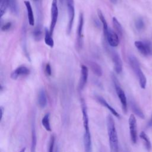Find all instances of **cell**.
Returning a JSON list of instances; mask_svg holds the SVG:
<instances>
[{"label":"cell","instance_id":"cell-11","mask_svg":"<svg viewBox=\"0 0 152 152\" xmlns=\"http://www.w3.org/2000/svg\"><path fill=\"white\" fill-rule=\"evenodd\" d=\"M88 75V68L84 65H81V77L79 81L78 88L80 90H82L84 86H86Z\"/></svg>","mask_w":152,"mask_h":152},{"label":"cell","instance_id":"cell-21","mask_svg":"<svg viewBox=\"0 0 152 152\" xmlns=\"http://www.w3.org/2000/svg\"><path fill=\"white\" fill-rule=\"evenodd\" d=\"M8 8H10L11 12L17 15L19 12V8L17 0H7Z\"/></svg>","mask_w":152,"mask_h":152},{"label":"cell","instance_id":"cell-24","mask_svg":"<svg viewBox=\"0 0 152 152\" xmlns=\"http://www.w3.org/2000/svg\"><path fill=\"white\" fill-rule=\"evenodd\" d=\"M21 42H22V46H23V49L26 54V56L29 58L28 54L27 53V46H26V26L24 25L23 26V29H22V36H21Z\"/></svg>","mask_w":152,"mask_h":152},{"label":"cell","instance_id":"cell-36","mask_svg":"<svg viewBox=\"0 0 152 152\" xmlns=\"http://www.w3.org/2000/svg\"><path fill=\"white\" fill-rule=\"evenodd\" d=\"M26 150V147H24V148H23L20 151V152H25Z\"/></svg>","mask_w":152,"mask_h":152},{"label":"cell","instance_id":"cell-14","mask_svg":"<svg viewBox=\"0 0 152 152\" xmlns=\"http://www.w3.org/2000/svg\"><path fill=\"white\" fill-rule=\"evenodd\" d=\"M84 25V16L83 13H80L78 18V23L77 27V43L79 46H81L82 43V37H83V30Z\"/></svg>","mask_w":152,"mask_h":152},{"label":"cell","instance_id":"cell-30","mask_svg":"<svg viewBox=\"0 0 152 152\" xmlns=\"http://www.w3.org/2000/svg\"><path fill=\"white\" fill-rule=\"evenodd\" d=\"M55 137L54 135H52L50 138L49 144V148H48V152H53V148H54V145H55Z\"/></svg>","mask_w":152,"mask_h":152},{"label":"cell","instance_id":"cell-3","mask_svg":"<svg viewBox=\"0 0 152 152\" xmlns=\"http://www.w3.org/2000/svg\"><path fill=\"white\" fill-rule=\"evenodd\" d=\"M128 61L132 69L138 80L140 87L142 89L145 88L147 85V79L141 69L138 59L134 55H129L128 56Z\"/></svg>","mask_w":152,"mask_h":152},{"label":"cell","instance_id":"cell-15","mask_svg":"<svg viewBox=\"0 0 152 152\" xmlns=\"http://www.w3.org/2000/svg\"><path fill=\"white\" fill-rule=\"evenodd\" d=\"M24 4L26 5V10H27V14L28 23L30 26H33L34 25V14H33L31 5L28 1H25Z\"/></svg>","mask_w":152,"mask_h":152},{"label":"cell","instance_id":"cell-25","mask_svg":"<svg viewBox=\"0 0 152 152\" xmlns=\"http://www.w3.org/2000/svg\"><path fill=\"white\" fill-rule=\"evenodd\" d=\"M42 124L45 129L48 131H51V126L50 124V114L46 113L42 119Z\"/></svg>","mask_w":152,"mask_h":152},{"label":"cell","instance_id":"cell-26","mask_svg":"<svg viewBox=\"0 0 152 152\" xmlns=\"http://www.w3.org/2000/svg\"><path fill=\"white\" fill-rule=\"evenodd\" d=\"M112 23H113V27L115 28V30L117 32V34L120 36H122V34H123V29H122V27L121 24V23L118 21V20H117V18L115 17H113L112 18Z\"/></svg>","mask_w":152,"mask_h":152},{"label":"cell","instance_id":"cell-4","mask_svg":"<svg viewBox=\"0 0 152 152\" xmlns=\"http://www.w3.org/2000/svg\"><path fill=\"white\" fill-rule=\"evenodd\" d=\"M112 80H113V82L114 84L115 91H116L118 97L119 99V100L121 102L123 112L125 113H126L127 112V109H128L127 99H126V95L125 94V92L121 88L116 77L114 74H112Z\"/></svg>","mask_w":152,"mask_h":152},{"label":"cell","instance_id":"cell-17","mask_svg":"<svg viewBox=\"0 0 152 152\" xmlns=\"http://www.w3.org/2000/svg\"><path fill=\"white\" fill-rule=\"evenodd\" d=\"M88 65L90 66L91 71L93 72L97 75V77H101L103 74V70L102 67L99 64H98L97 62L94 61H89L88 62Z\"/></svg>","mask_w":152,"mask_h":152},{"label":"cell","instance_id":"cell-34","mask_svg":"<svg viewBox=\"0 0 152 152\" xmlns=\"http://www.w3.org/2000/svg\"><path fill=\"white\" fill-rule=\"evenodd\" d=\"M0 111H1V116H0V119H1V120L2 118L3 114H4V108H3L2 106H1V107H0Z\"/></svg>","mask_w":152,"mask_h":152},{"label":"cell","instance_id":"cell-37","mask_svg":"<svg viewBox=\"0 0 152 152\" xmlns=\"http://www.w3.org/2000/svg\"><path fill=\"white\" fill-rule=\"evenodd\" d=\"M59 1H60L61 2H63V0H59Z\"/></svg>","mask_w":152,"mask_h":152},{"label":"cell","instance_id":"cell-19","mask_svg":"<svg viewBox=\"0 0 152 152\" xmlns=\"http://www.w3.org/2000/svg\"><path fill=\"white\" fill-rule=\"evenodd\" d=\"M37 144V137L34 123H32L31 126V152H35Z\"/></svg>","mask_w":152,"mask_h":152},{"label":"cell","instance_id":"cell-29","mask_svg":"<svg viewBox=\"0 0 152 152\" xmlns=\"http://www.w3.org/2000/svg\"><path fill=\"white\" fill-rule=\"evenodd\" d=\"M135 28H137V30L138 31H141V30H143L144 28L145 24H144V20H142V18H137L135 21Z\"/></svg>","mask_w":152,"mask_h":152},{"label":"cell","instance_id":"cell-22","mask_svg":"<svg viewBox=\"0 0 152 152\" xmlns=\"http://www.w3.org/2000/svg\"><path fill=\"white\" fill-rule=\"evenodd\" d=\"M52 34L50 33L49 30L47 28L45 29V43L50 48H53L54 46V41L52 37Z\"/></svg>","mask_w":152,"mask_h":152},{"label":"cell","instance_id":"cell-27","mask_svg":"<svg viewBox=\"0 0 152 152\" xmlns=\"http://www.w3.org/2000/svg\"><path fill=\"white\" fill-rule=\"evenodd\" d=\"M43 36V31L42 27L40 26H37L33 31V36L35 40L39 41L42 39Z\"/></svg>","mask_w":152,"mask_h":152},{"label":"cell","instance_id":"cell-1","mask_svg":"<svg viewBox=\"0 0 152 152\" xmlns=\"http://www.w3.org/2000/svg\"><path fill=\"white\" fill-rule=\"evenodd\" d=\"M81 106L83 113V122L84 127V146L86 152H92V143L91 134L89 129L88 116L87 106L83 99H81Z\"/></svg>","mask_w":152,"mask_h":152},{"label":"cell","instance_id":"cell-23","mask_svg":"<svg viewBox=\"0 0 152 152\" xmlns=\"http://www.w3.org/2000/svg\"><path fill=\"white\" fill-rule=\"evenodd\" d=\"M97 15H98V17L100 19V21L102 24V27H103V34H104V36L106 34L107 31V30H108V26H107V23L106 22V18H104L103 13L102 12L101 10L98 9L97 10Z\"/></svg>","mask_w":152,"mask_h":152},{"label":"cell","instance_id":"cell-12","mask_svg":"<svg viewBox=\"0 0 152 152\" xmlns=\"http://www.w3.org/2000/svg\"><path fill=\"white\" fill-rule=\"evenodd\" d=\"M95 99L100 104H102L103 106L105 107L107 109H108L111 112V113L113 114L115 116H116L118 118H119L121 117L120 115L116 112V110L113 107H112L103 97L99 95H96Z\"/></svg>","mask_w":152,"mask_h":152},{"label":"cell","instance_id":"cell-33","mask_svg":"<svg viewBox=\"0 0 152 152\" xmlns=\"http://www.w3.org/2000/svg\"><path fill=\"white\" fill-rule=\"evenodd\" d=\"M147 128L152 127V115H151V118H150V120H149V121H148V122H147Z\"/></svg>","mask_w":152,"mask_h":152},{"label":"cell","instance_id":"cell-2","mask_svg":"<svg viewBox=\"0 0 152 152\" xmlns=\"http://www.w3.org/2000/svg\"><path fill=\"white\" fill-rule=\"evenodd\" d=\"M106 125L110 148L112 152H118L119 144L115 121L111 115H108L106 118Z\"/></svg>","mask_w":152,"mask_h":152},{"label":"cell","instance_id":"cell-10","mask_svg":"<svg viewBox=\"0 0 152 152\" xmlns=\"http://www.w3.org/2000/svg\"><path fill=\"white\" fill-rule=\"evenodd\" d=\"M110 55L112 59V61L114 64V68L115 71L117 74H120L122 71V62L121 60V58L118 54V52H116L115 50H112L110 52Z\"/></svg>","mask_w":152,"mask_h":152},{"label":"cell","instance_id":"cell-18","mask_svg":"<svg viewBox=\"0 0 152 152\" xmlns=\"http://www.w3.org/2000/svg\"><path fill=\"white\" fill-rule=\"evenodd\" d=\"M130 106L132 109V110L134 112V113L137 115L138 117H140L141 119L144 118V115L141 110V109L140 108V107L138 106V104L135 103V102L134 100H130L129 101Z\"/></svg>","mask_w":152,"mask_h":152},{"label":"cell","instance_id":"cell-13","mask_svg":"<svg viewBox=\"0 0 152 152\" xmlns=\"http://www.w3.org/2000/svg\"><path fill=\"white\" fill-rule=\"evenodd\" d=\"M30 70L26 66H20L17 67L11 74V78L12 80H17L19 77L27 75L29 74Z\"/></svg>","mask_w":152,"mask_h":152},{"label":"cell","instance_id":"cell-31","mask_svg":"<svg viewBox=\"0 0 152 152\" xmlns=\"http://www.w3.org/2000/svg\"><path fill=\"white\" fill-rule=\"evenodd\" d=\"M12 27V23L11 22H7L5 24H4L3 26H2L1 27V30L2 31H7L8 30H10L11 28V27Z\"/></svg>","mask_w":152,"mask_h":152},{"label":"cell","instance_id":"cell-16","mask_svg":"<svg viewBox=\"0 0 152 152\" xmlns=\"http://www.w3.org/2000/svg\"><path fill=\"white\" fill-rule=\"evenodd\" d=\"M37 102L39 106L42 108H44L47 105V97L46 92L43 88L40 89L39 91Z\"/></svg>","mask_w":152,"mask_h":152},{"label":"cell","instance_id":"cell-20","mask_svg":"<svg viewBox=\"0 0 152 152\" xmlns=\"http://www.w3.org/2000/svg\"><path fill=\"white\" fill-rule=\"evenodd\" d=\"M140 137L143 141L144 144L147 150L148 151H150L151 150V141H150L148 137L147 136V135L144 132L142 131V132H141V133L140 134Z\"/></svg>","mask_w":152,"mask_h":152},{"label":"cell","instance_id":"cell-6","mask_svg":"<svg viewBox=\"0 0 152 152\" xmlns=\"http://www.w3.org/2000/svg\"><path fill=\"white\" fill-rule=\"evenodd\" d=\"M58 17V7L57 5V0H52L50 8V24L49 31L52 35L55 26L57 23Z\"/></svg>","mask_w":152,"mask_h":152},{"label":"cell","instance_id":"cell-28","mask_svg":"<svg viewBox=\"0 0 152 152\" xmlns=\"http://www.w3.org/2000/svg\"><path fill=\"white\" fill-rule=\"evenodd\" d=\"M8 8L7 0H0V16L2 17Z\"/></svg>","mask_w":152,"mask_h":152},{"label":"cell","instance_id":"cell-5","mask_svg":"<svg viewBox=\"0 0 152 152\" xmlns=\"http://www.w3.org/2000/svg\"><path fill=\"white\" fill-rule=\"evenodd\" d=\"M135 46L143 56H152V42L148 40H137L134 42Z\"/></svg>","mask_w":152,"mask_h":152},{"label":"cell","instance_id":"cell-32","mask_svg":"<svg viewBox=\"0 0 152 152\" xmlns=\"http://www.w3.org/2000/svg\"><path fill=\"white\" fill-rule=\"evenodd\" d=\"M45 72L46 73V74L49 76L51 75L52 74V69H51V67H50V65L49 64H47L46 65V66H45Z\"/></svg>","mask_w":152,"mask_h":152},{"label":"cell","instance_id":"cell-35","mask_svg":"<svg viewBox=\"0 0 152 152\" xmlns=\"http://www.w3.org/2000/svg\"><path fill=\"white\" fill-rule=\"evenodd\" d=\"M112 4H116L117 3V2H118V0H109Z\"/></svg>","mask_w":152,"mask_h":152},{"label":"cell","instance_id":"cell-9","mask_svg":"<svg viewBox=\"0 0 152 152\" xmlns=\"http://www.w3.org/2000/svg\"><path fill=\"white\" fill-rule=\"evenodd\" d=\"M108 44L111 47H116L119 43L118 34L110 27L108 28L106 34L104 35Z\"/></svg>","mask_w":152,"mask_h":152},{"label":"cell","instance_id":"cell-8","mask_svg":"<svg viewBox=\"0 0 152 152\" xmlns=\"http://www.w3.org/2000/svg\"><path fill=\"white\" fill-rule=\"evenodd\" d=\"M129 128L131 141L135 144L137 141V120L134 114H131L129 118Z\"/></svg>","mask_w":152,"mask_h":152},{"label":"cell","instance_id":"cell-7","mask_svg":"<svg viewBox=\"0 0 152 152\" xmlns=\"http://www.w3.org/2000/svg\"><path fill=\"white\" fill-rule=\"evenodd\" d=\"M67 4V9H68V23L66 28L67 34H69L71 31L74 16H75V8H74V0H66Z\"/></svg>","mask_w":152,"mask_h":152}]
</instances>
